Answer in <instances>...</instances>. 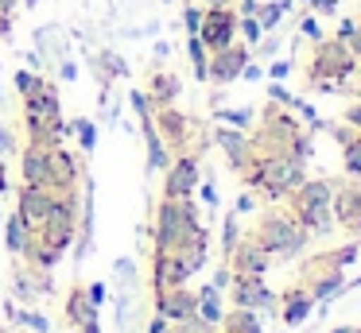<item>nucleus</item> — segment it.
<instances>
[{"mask_svg": "<svg viewBox=\"0 0 361 333\" xmlns=\"http://www.w3.org/2000/svg\"><path fill=\"white\" fill-rule=\"evenodd\" d=\"M357 74V58L353 51L334 35H322L311 46V58H307V89H322V93H338L345 89V82Z\"/></svg>", "mask_w": 361, "mask_h": 333, "instance_id": "obj_1", "label": "nucleus"}, {"mask_svg": "<svg viewBox=\"0 0 361 333\" xmlns=\"http://www.w3.org/2000/svg\"><path fill=\"white\" fill-rule=\"evenodd\" d=\"M152 237H156V252H175V248H183V244L206 240V229H202V221H198L195 201L190 198H159Z\"/></svg>", "mask_w": 361, "mask_h": 333, "instance_id": "obj_2", "label": "nucleus"}, {"mask_svg": "<svg viewBox=\"0 0 361 333\" xmlns=\"http://www.w3.org/2000/svg\"><path fill=\"white\" fill-rule=\"evenodd\" d=\"M330 201H334V182H326V178H303L288 194V213L307 229V237H326L334 229Z\"/></svg>", "mask_w": 361, "mask_h": 333, "instance_id": "obj_3", "label": "nucleus"}, {"mask_svg": "<svg viewBox=\"0 0 361 333\" xmlns=\"http://www.w3.org/2000/svg\"><path fill=\"white\" fill-rule=\"evenodd\" d=\"M249 237L257 240L268 256H280V260L299 256V252H303V244H307V229L288 213V209H264L260 221L252 225Z\"/></svg>", "mask_w": 361, "mask_h": 333, "instance_id": "obj_4", "label": "nucleus"}, {"mask_svg": "<svg viewBox=\"0 0 361 333\" xmlns=\"http://www.w3.org/2000/svg\"><path fill=\"white\" fill-rule=\"evenodd\" d=\"M152 124H156V132H159V139H164V147L171 155H183V151H190V139H195V120H190L187 113H179L175 105H159V108H152Z\"/></svg>", "mask_w": 361, "mask_h": 333, "instance_id": "obj_5", "label": "nucleus"}, {"mask_svg": "<svg viewBox=\"0 0 361 333\" xmlns=\"http://www.w3.org/2000/svg\"><path fill=\"white\" fill-rule=\"evenodd\" d=\"M249 62H252V46L249 43H229V46H221V51H210V62H206V82L233 85Z\"/></svg>", "mask_w": 361, "mask_h": 333, "instance_id": "obj_6", "label": "nucleus"}, {"mask_svg": "<svg viewBox=\"0 0 361 333\" xmlns=\"http://www.w3.org/2000/svg\"><path fill=\"white\" fill-rule=\"evenodd\" d=\"M206 51H221V46L237 43V8H206L202 12V27H198Z\"/></svg>", "mask_w": 361, "mask_h": 333, "instance_id": "obj_7", "label": "nucleus"}, {"mask_svg": "<svg viewBox=\"0 0 361 333\" xmlns=\"http://www.w3.org/2000/svg\"><path fill=\"white\" fill-rule=\"evenodd\" d=\"M195 190H198V155L195 151L171 155L164 175V198H190Z\"/></svg>", "mask_w": 361, "mask_h": 333, "instance_id": "obj_8", "label": "nucleus"}, {"mask_svg": "<svg viewBox=\"0 0 361 333\" xmlns=\"http://www.w3.org/2000/svg\"><path fill=\"white\" fill-rule=\"evenodd\" d=\"M268 263H272V256H268L252 237H241L233 244V252L226 256V268L233 271V275H249V279H264Z\"/></svg>", "mask_w": 361, "mask_h": 333, "instance_id": "obj_9", "label": "nucleus"}, {"mask_svg": "<svg viewBox=\"0 0 361 333\" xmlns=\"http://www.w3.org/2000/svg\"><path fill=\"white\" fill-rule=\"evenodd\" d=\"M152 306L167 322H187V318H198V294L187 287H167V291H152Z\"/></svg>", "mask_w": 361, "mask_h": 333, "instance_id": "obj_10", "label": "nucleus"}, {"mask_svg": "<svg viewBox=\"0 0 361 333\" xmlns=\"http://www.w3.org/2000/svg\"><path fill=\"white\" fill-rule=\"evenodd\" d=\"M51 201H55V190H47V186H24V182H20V190H16V213L27 221V229H32V232H39L43 225H47Z\"/></svg>", "mask_w": 361, "mask_h": 333, "instance_id": "obj_11", "label": "nucleus"}, {"mask_svg": "<svg viewBox=\"0 0 361 333\" xmlns=\"http://www.w3.org/2000/svg\"><path fill=\"white\" fill-rule=\"evenodd\" d=\"M195 275L183 252H152V291H167V287H187Z\"/></svg>", "mask_w": 361, "mask_h": 333, "instance_id": "obj_12", "label": "nucleus"}, {"mask_svg": "<svg viewBox=\"0 0 361 333\" xmlns=\"http://www.w3.org/2000/svg\"><path fill=\"white\" fill-rule=\"evenodd\" d=\"M51 163V190H78L82 186V155H74L66 144L47 151Z\"/></svg>", "mask_w": 361, "mask_h": 333, "instance_id": "obj_13", "label": "nucleus"}, {"mask_svg": "<svg viewBox=\"0 0 361 333\" xmlns=\"http://www.w3.org/2000/svg\"><path fill=\"white\" fill-rule=\"evenodd\" d=\"M229 299L233 306H245V310H276V294L264 287V279H249V275H233L229 279Z\"/></svg>", "mask_w": 361, "mask_h": 333, "instance_id": "obj_14", "label": "nucleus"}, {"mask_svg": "<svg viewBox=\"0 0 361 333\" xmlns=\"http://www.w3.org/2000/svg\"><path fill=\"white\" fill-rule=\"evenodd\" d=\"M330 213L342 229L361 232V186L357 182H342L334 190V201H330Z\"/></svg>", "mask_w": 361, "mask_h": 333, "instance_id": "obj_15", "label": "nucleus"}, {"mask_svg": "<svg viewBox=\"0 0 361 333\" xmlns=\"http://www.w3.org/2000/svg\"><path fill=\"white\" fill-rule=\"evenodd\" d=\"M214 144L226 151V159H229V167L241 175L245 170V163H249V155H252V144H249V136H245L241 128H229V124H221L218 132H214Z\"/></svg>", "mask_w": 361, "mask_h": 333, "instance_id": "obj_16", "label": "nucleus"}, {"mask_svg": "<svg viewBox=\"0 0 361 333\" xmlns=\"http://www.w3.org/2000/svg\"><path fill=\"white\" fill-rule=\"evenodd\" d=\"M20 182L24 186H47L51 190V163H47V151H43V147L24 144V151H20Z\"/></svg>", "mask_w": 361, "mask_h": 333, "instance_id": "obj_17", "label": "nucleus"}, {"mask_svg": "<svg viewBox=\"0 0 361 333\" xmlns=\"http://www.w3.org/2000/svg\"><path fill=\"white\" fill-rule=\"evenodd\" d=\"M276 306H280V318L288 325H299V322H307V314L314 310V299H311V291H307L303 283H295L276 299Z\"/></svg>", "mask_w": 361, "mask_h": 333, "instance_id": "obj_18", "label": "nucleus"}, {"mask_svg": "<svg viewBox=\"0 0 361 333\" xmlns=\"http://www.w3.org/2000/svg\"><path fill=\"white\" fill-rule=\"evenodd\" d=\"M24 116H35V120H63V105H59L55 82H43V89H35L32 97H24Z\"/></svg>", "mask_w": 361, "mask_h": 333, "instance_id": "obj_19", "label": "nucleus"}, {"mask_svg": "<svg viewBox=\"0 0 361 333\" xmlns=\"http://www.w3.org/2000/svg\"><path fill=\"white\" fill-rule=\"evenodd\" d=\"M12 291H16V299L35 302L39 294L51 291V271H32V268L24 263V268L12 271Z\"/></svg>", "mask_w": 361, "mask_h": 333, "instance_id": "obj_20", "label": "nucleus"}, {"mask_svg": "<svg viewBox=\"0 0 361 333\" xmlns=\"http://www.w3.org/2000/svg\"><path fill=\"white\" fill-rule=\"evenodd\" d=\"M148 101H152V108H159V105H175L179 101V93H183V82L171 74V70H152L148 74Z\"/></svg>", "mask_w": 361, "mask_h": 333, "instance_id": "obj_21", "label": "nucleus"}, {"mask_svg": "<svg viewBox=\"0 0 361 333\" xmlns=\"http://www.w3.org/2000/svg\"><path fill=\"white\" fill-rule=\"evenodd\" d=\"M63 310H66V322H71V329H82V325L97 322V310H102V306H94V302H90L86 287H71V291H66Z\"/></svg>", "mask_w": 361, "mask_h": 333, "instance_id": "obj_22", "label": "nucleus"}, {"mask_svg": "<svg viewBox=\"0 0 361 333\" xmlns=\"http://www.w3.org/2000/svg\"><path fill=\"white\" fill-rule=\"evenodd\" d=\"M20 260H24L32 271H55L59 260H63V252H59V248H51L39 232H32V240H27V248H24V256H20Z\"/></svg>", "mask_w": 361, "mask_h": 333, "instance_id": "obj_23", "label": "nucleus"}, {"mask_svg": "<svg viewBox=\"0 0 361 333\" xmlns=\"http://www.w3.org/2000/svg\"><path fill=\"white\" fill-rule=\"evenodd\" d=\"M0 237H4V248H8L12 256H24L27 240H32V229H27V221L12 209V213L4 217V225H0Z\"/></svg>", "mask_w": 361, "mask_h": 333, "instance_id": "obj_24", "label": "nucleus"}, {"mask_svg": "<svg viewBox=\"0 0 361 333\" xmlns=\"http://www.w3.org/2000/svg\"><path fill=\"white\" fill-rule=\"evenodd\" d=\"M221 291L214 283H206L202 291H198V322H206L214 329V325H221Z\"/></svg>", "mask_w": 361, "mask_h": 333, "instance_id": "obj_25", "label": "nucleus"}, {"mask_svg": "<svg viewBox=\"0 0 361 333\" xmlns=\"http://www.w3.org/2000/svg\"><path fill=\"white\" fill-rule=\"evenodd\" d=\"M221 329L226 333H260V314L257 310L233 306L229 314H221Z\"/></svg>", "mask_w": 361, "mask_h": 333, "instance_id": "obj_26", "label": "nucleus"}, {"mask_svg": "<svg viewBox=\"0 0 361 333\" xmlns=\"http://www.w3.org/2000/svg\"><path fill=\"white\" fill-rule=\"evenodd\" d=\"M291 12V0H268V4H260L257 8V23H260V31H272V27H280V20Z\"/></svg>", "mask_w": 361, "mask_h": 333, "instance_id": "obj_27", "label": "nucleus"}, {"mask_svg": "<svg viewBox=\"0 0 361 333\" xmlns=\"http://www.w3.org/2000/svg\"><path fill=\"white\" fill-rule=\"evenodd\" d=\"M94 66H97V74H102V85H105V89H109V82H113V77H125V74H128L125 58H121V54H113V51L97 54V58H94Z\"/></svg>", "mask_w": 361, "mask_h": 333, "instance_id": "obj_28", "label": "nucleus"}, {"mask_svg": "<svg viewBox=\"0 0 361 333\" xmlns=\"http://www.w3.org/2000/svg\"><path fill=\"white\" fill-rule=\"evenodd\" d=\"M187 58H190V70H195L198 82H206V62H210V51L202 46L198 35H187Z\"/></svg>", "mask_w": 361, "mask_h": 333, "instance_id": "obj_29", "label": "nucleus"}, {"mask_svg": "<svg viewBox=\"0 0 361 333\" xmlns=\"http://www.w3.org/2000/svg\"><path fill=\"white\" fill-rule=\"evenodd\" d=\"M71 132H78V147H82V155H90L97 147V124L90 120V116H78V120L71 124Z\"/></svg>", "mask_w": 361, "mask_h": 333, "instance_id": "obj_30", "label": "nucleus"}, {"mask_svg": "<svg viewBox=\"0 0 361 333\" xmlns=\"http://www.w3.org/2000/svg\"><path fill=\"white\" fill-rule=\"evenodd\" d=\"M342 163H345L350 175H361V128L353 132L350 144H342Z\"/></svg>", "mask_w": 361, "mask_h": 333, "instance_id": "obj_31", "label": "nucleus"}, {"mask_svg": "<svg viewBox=\"0 0 361 333\" xmlns=\"http://www.w3.org/2000/svg\"><path fill=\"white\" fill-rule=\"evenodd\" d=\"M12 82H16V93H20V97H32L35 89H43V82H47V77L35 74V70H16V77H12Z\"/></svg>", "mask_w": 361, "mask_h": 333, "instance_id": "obj_32", "label": "nucleus"}, {"mask_svg": "<svg viewBox=\"0 0 361 333\" xmlns=\"http://www.w3.org/2000/svg\"><path fill=\"white\" fill-rule=\"evenodd\" d=\"M237 35H245V43L249 46H257L260 43V23H257V15H237Z\"/></svg>", "mask_w": 361, "mask_h": 333, "instance_id": "obj_33", "label": "nucleus"}, {"mask_svg": "<svg viewBox=\"0 0 361 333\" xmlns=\"http://www.w3.org/2000/svg\"><path fill=\"white\" fill-rule=\"evenodd\" d=\"M241 240V229H237V213H229L226 217V225H221V252H233V244Z\"/></svg>", "mask_w": 361, "mask_h": 333, "instance_id": "obj_34", "label": "nucleus"}, {"mask_svg": "<svg viewBox=\"0 0 361 333\" xmlns=\"http://www.w3.org/2000/svg\"><path fill=\"white\" fill-rule=\"evenodd\" d=\"M202 4H183V27H187V35H198V27H202Z\"/></svg>", "mask_w": 361, "mask_h": 333, "instance_id": "obj_35", "label": "nucleus"}, {"mask_svg": "<svg viewBox=\"0 0 361 333\" xmlns=\"http://www.w3.org/2000/svg\"><path fill=\"white\" fill-rule=\"evenodd\" d=\"M299 35H307L311 43H319V39H322V27H319V20H314L311 12L299 15Z\"/></svg>", "mask_w": 361, "mask_h": 333, "instance_id": "obj_36", "label": "nucleus"}, {"mask_svg": "<svg viewBox=\"0 0 361 333\" xmlns=\"http://www.w3.org/2000/svg\"><path fill=\"white\" fill-rule=\"evenodd\" d=\"M218 120H226L229 128H245L252 116H249V108H226V113H218Z\"/></svg>", "mask_w": 361, "mask_h": 333, "instance_id": "obj_37", "label": "nucleus"}, {"mask_svg": "<svg viewBox=\"0 0 361 333\" xmlns=\"http://www.w3.org/2000/svg\"><path fill=\"white\" fill-rule=\"evenodd\" d=\"M16 325H27V329H35V333H47V318H39V314H32V310H20V318H16Z\"/></svg>", "mask_w": 361, "mask_h": 333, "instance_id": "obj_38", "label": "nucleus"}, {"mask_svg": "<svg viewBox=\"0 0 361 333\" xmlns=\"http://www.w3.org/2000/svg\"><path fill=\"white\" fill-rule=\"evenodd\" d=\"M345 46H350L353 58L361 62V12H357V20H353V31H350V39H345Z\"/></svg>", "mask_w": 361, "mask_h": 333, "instance_id": "obj_39", "label": "nucleus"}, {"mask_svg": "<svg viewBox=\"0 0 361 333\" xmlns=\"http://www.w3.org/2000/svg\"><path fill=\"white\" fill-rule=\"evenodd\" d=\"M86 294H90V302H94V306H102V302L109 299V291H105V283H90V287H86Z\"/></svg>", "mask_w": 361, "mask_h": 333, "instance_id": "obj_40", "label": "nucleus"}, {"mask_svg": "<svg viewBox=\"0 0 361 333\" xmlns=\"http://www.w3.org/2000/svg\"><path fill=\"white\" fill-rule=\"evenodd\" d=\"M12 151V132L8 128H0V167H4V155Z\"/></svg>", "mask_w": 361, "mask_h": 333, "instance_id": "obj_41", "label": "nucleus"}, {"mask_svg": "<svg viewBox=\"0 0 361 333\" xmlns=\"http://www.w3.org/2000/svg\"><path fill=\"white\" fill-rule=\"evenodd\" d=\"M237 15H257V8H260V0H237Z\"/></svg>", "mask_w": 361, "mask_h": 333, "instance_id": "obj_42", "label": "nucleus"}, {"mask_svg": "<svg viewBox=\"0 0 361 333\" xmlns=\"http://www.w3.org/2000/svg\"><path fill=\"white\" fill-rule=\"evenodd\" d=\"M229 279H233V271H229V268L214 271V287H218V291H221V287H229Z\"/></svg>", "mask_w": 361, "mask_h": 333, "instance_id": "obj_43", "label": "nucleus"}, {"mask_svg": "<svg viewBox=\"0 0 361 333\" xmlns=\"http://www.w3.org/2000/svg\"><path fill=\"white\" fill-rule=\"evenodd\" d=\"M268 74H272L276 82H280V77H288V74H291V62H272V70H268Z\"/></svg>", "mask_w": 361, "mask_h": 333, "instance_id": "obj_44", "label": "nucleus"}, {"mask_svg": "<svg viewBox=\"0 0 361 333\" xmlns=\"http://www.w3.org/2000/svg\"><path fill=\"white\" fill-rule=\"evenodd\" d=\"M345 124H353V128H361V105H350V108H345Z\"/></svg>", "mask_w": 361, "mask_h": 333, "instance_id": "obj_45", "label": "nucleus"}, {"mask_svg": "<svg viewBox=\"0 0 361 333\" xmlns=\"http://www.w3.org/2000/svg\"><path fill=\"white\" fill-rule=\"evenodd\" d=\"M167 325H171V322H167V318H152V322H148V333H167Z\"/></svg>", "mask_w": 361, "mask_h": 333, "instance_id": "obj_46", "label": "nucleus"}, {"mask_svg": "<svg viewBox=\"0 0 361 333\" xmlns=\"http://www.w3.org/2000/svg\"><path fill=\"white\" fill-rule=\"evenodd\" d=\"M202 201L206 206H218V190H214L210 182H202Z\"/></svg>", "mask_w": 361, "mask_h": 333, "instance_id": "obj_47", "label": "nucleus"}, {"mask_svg": "<svg viewBox=\"0 0 361 333\" xmlns=\"http://www.w3.org/2000/svg\"><path fill=\"white\" fill-rule=\"evenodd\" d=\"M252 206H257V201H252V194H241V198H237V213H249Z\"/></svg>", "mask_w": 361, "mask_h": 333, "instance_id": "obj_48", "label": "nucleus"}, {"mask_svg": "<svg viewBox=\"0 0 361 333\" xmlns=\"http://www.w3.org/2000/svg\"><path fill=\"white\" fill-rule=\"evenodd\" d=\"M350 82H357V85H345V93H353V97H361V62H357V74H353Z\"/></svg>", "mask_w": 361, "mask_h": 333, "instance_id": "obj_49", "label": "nucleus"}, {"mask_svg": "<svg viewBox=\"0 0 361 333\" xmlns=\"http://www.w3.org/2000/svg\"><path fill=\"white\" fill-rule=\"evenodd\" d=\"M59 74H63L66 82H74V77H78V66H74V62H63V70H59Z\"/></svg>", "mask_w": 361, "mask_h": 333, "instance_id": "obj_50", "label": "nucleus"}, {"mask_svg": "<svg viewBox=\"0 0 361 333\" xmlns=\"http://www.w3.org/2000/svg\"><path fill=\"white\" fill-rule=\"evenodd\" d=\"M241 77H249V82H257V77H260V66H252V62H249V66L241 70Z\"/></svg>", "mask_w": 361, "mask_h": 333, "instance_id": "obj_51", "label": "nucleus"}, {"mask_svg": "<svg viewBox=\"0 0 361 333\" xmlns=\"http://www.w3.org/2000/svg\"><path fill=\"white\" fill-rule=\"evenodd\" d=\"M71 333H105V329H102V322H90V325H82V329H71Z\"/></svg>", "mask_w": 361, "mask_h": 333, "instance_id": "obj_52", "label": "nucleus"}, {"mask_svg": "<svg viewBox=\"0 0 361 333\" xmlns=\"http://www.w3.org/2000/svg\"><path fill=\"white\" fill-rule=\"evenodd\" d=\"M233 0H202V8H229Z\"/></svg>", "mask_w": 361, "mask_h": 333, "instance_id": "obj_53", "label": "nucleus"}, {"mask_svg": "<svg viewBox=\"0 0 361 333\" xmlns=\"http://www.w3.org/2000/svg\"><path fill=\"white\" fill-rule=\"evenodd\" d=\"M171 54V43H156V58H167Z\"/></svg>", "mask_w": 361, "mask_h": 333, "instance_id": "obj_54", "label": "nucleus"}, {"mask_svg": "<svg viewBox=\"0 0 361 333\" xmlns=\"http://www.w3.org/2000/svg\"><path fill=\"white\" fill-rule=\"evenodd\" d=\"M0 194H8V175H4V167H0Z\"/></svg>", "mask_w": 361, "mask_h": 333, "instance_id": "obj_55", "label": "nucleus"}, {"mask_svg": "<svg viewBox=\"0 0 361 333\" xmlns=\"http://www.w3.org/2000/svg\"><path fill=\"white\" fill-rule=\"evenodd\" d=\"M20 4H24V8H35V4H39V0H20Z\"/></svg>", "mask_w": 361, "mask_h": 333, "instance_id": "obj_56", "label": "nucleus"}, {"mask_svg": "<svg viewBox=\"0 0 361 333\" xmlns=\"http://www.w3.org/2000/svg\"><path fill=\"white\" fill-rule=\"evenodd\" d=\"M164 4H171V0H164Z\"/></svg>", "mask_w": 361, "mask_h": 333, "instance_id": "obj_57", "label": "nucleus"}, {"mask_svg": "<svg viewBox=\"0 0 361 333\" xmlns=\"http://www.w3.org/2000/svg\"><path fill=\"white\" fill-rule=\"evenodd\" d=\"M0 333H4V325H0Z\"/></svg>", "mask_w": 361, "mask_h": 333, "instance_id": "obj_58", "label": "nucleus"}]
</instances>
